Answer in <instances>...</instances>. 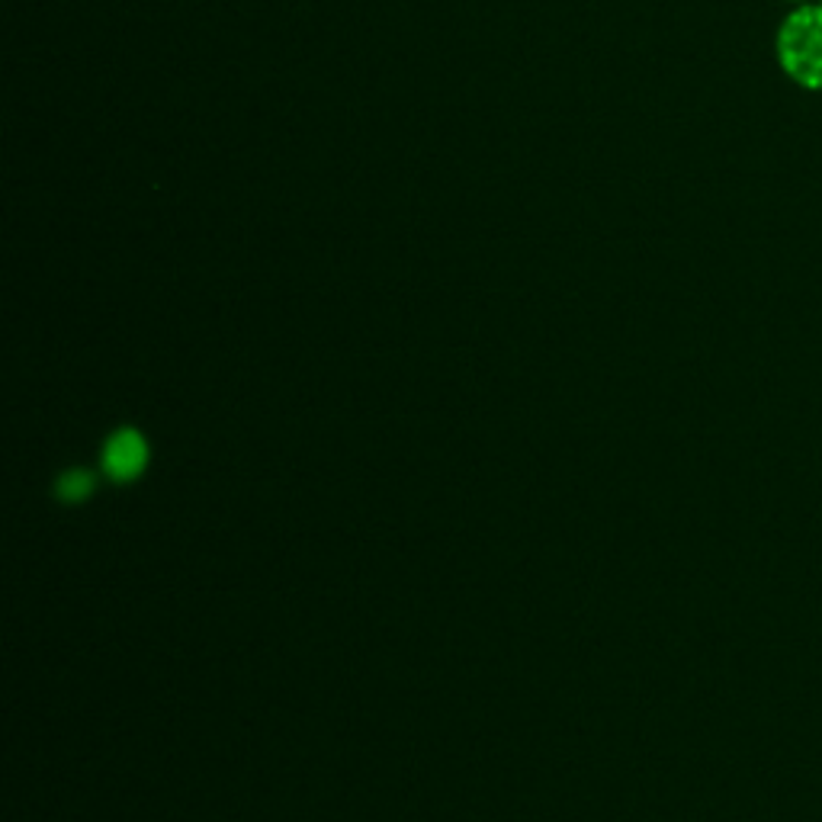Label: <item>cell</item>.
<instances>
[{"mask_svg":"<svg viewBox=\"0 0 822 822\" xmlns=\"http://www.w3.org/2000/svg\"><path fill=\"white\" fill-rule=\"evenodd\" d=\"M781 65L793 81L822 87V7L797 10L778 35Z\"/></svg>","mask_w":822,"mask_h":822,"instance_id":"6da1fadb","label":"cell"},{"mask_svg":"<svg viewBox=\"0 0 822 822\" xmlns=\"http://www.w3.org/2000/svg\"><path fill=\"white\" fill-rule=\"evenodd\" d=\"M106 469L116 479H132L142 466H145V440L135 430H119L110 444H106Z\"/></svg>","mask_w":822,"mask_h":822,"instance_id":"7a4b0ae2","label":"cell"},{"mask_svg":"<svg viewBox=\"0 0 822 822\" xmlns=\"http://www.w3.org/2000/svg\"><path fill=\"white\" fill-rule=\"evenodd\" d=\"M87 492H91V476H87L84 469L67 472L65 479L59 482V495H62L65 501H81Z\"/></svg>","mask_w":822,"mask_h":822,"instance_id":"3957f363","label":"cell"}]
</instances>
